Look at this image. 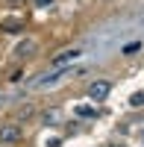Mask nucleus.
Wrapping results in <instances>:
<instances>
[{
  "label": "nucleus",
  "instance_id": "nucleus-1",
  "mask_svg": "<svg viewBox=\"0 0 144 147\" xmlns=\"http://www.w3.org/2000/svg\"><path fill=\"white\" fill-rule=\"evenodd\" d=\"M71 68H53V71H47V74H41V77H35L32 82H30V88L32 91H47V88H53V85H59L65 77H71Z\"/></svg>",
  "mask_w": 144,
  "mask_h": 147
},
{
  "label": "nucleus",
  "instance_id": "nucleus-2",
  "mask_svg": "<svg viewBox=\"0 0 144 147\" xmlns=\"http://www.w3.org/2000/svg\"><path fill=\"white\" fill-rule=\"evenodd\" d=\"M82 56H85V47H68V50L53 56V68H74Z\"/></svg>",
  "mask_w": 144,
  "mask_h": 147
},
{
  "label": "nucleus",
  "instance_id": "nucleus-3",
  "mask_svg": "<svg viewBox=\"0 0 144 147\" xmlns=\"http://www.w3.org/2000/svg\"><path fill=\"white\" fill-rule=\"evenodd\" d=\"M109 80H94L91 85H88V97L91 100H106V97H109Z\"/></svg>",
  "mask_w": 144,
  "mask_h": 147
},
{
  "label": "nucleus",
  "instance_id": "nucleus-4",
  "mask_svg": "<svg viewBox=\"0 0 144 147\" xmlns=\"http://www.w3.org/2000/svg\"><path fill=\"white\" fill-rule=\"evenodd\" d=\"M18 138H21V129L18 127H3V129H0V141H3V144H12Z\"/></svg>",
  "mask_w": 144,
  "mask_h": 147
},
{
  "label": "nucleus",
  "instance_id": "nucleus-5",
  "mask_svg": "<svg viewBox=\"0 0 144 147\" xmlns=\"http://www.w3.org/2000/svg\"><path fill=\"white\" fill-rule=\"evenodd\" d=\"M30 53H35V41H21L18 47H15V53H12V56H18V59H24V56H30Z\"/></svg>",
  "mask_w": 144,
  "mask_h": 147
},
{
  "label": "nucleus",
  "instance_id": "nucleus-6",
  "mask_svg": "<svg viewBox=\"0 0 144 147\" xmlns=\"http://www.w3.org/2000/svg\"><path fill=\"white\" fill-rule=\"evenodd\" d=\"M24 24L18 21V18H9V21H3V30H21Z\"/></svg>",
  "mask_w": 144,
  "mask_h": 147
},
{
  "label": "nucleus",
  "instance_id": "nucleus-7",
  "mask_svg": "<svg viewBox=\"0 0 144 147\" xmlns=\"http://www.w3.org/2000/svg\"><path fill=\"white\" fill-rule=\"evenodd\" d=\"M129 106H144V94H141V91L133 94V97H129Z\"/></svg>",
  "mask_w": 144,
  "mask_h": 147
},
{
  "label": "nucleus",
  "instance_id": "nucleus-8",
  "mask_svg": "<svg viewBox=\"0 0 144 147\" xmlns=\"http://www.w3.org/2000/svg\"><path fill=\"white\" fill-rule=\"evenodd\" d=\"M138 47H141L138 41H133V44H124V53H135V50H138Z\"/></svg>",
  "mask_w": 144,
  "mask_h": 147
},
{
  "label": "nucleus",
  "instance_id": "nucleus-9",
  "mask_svg": "<svg viewBox=\"0 0 144 147\" xmlns=\"http://www.w3.org/2000/svg\"><path fill=\"white\" fill-rule=\"evenodd\" d=\"M44 121H47V124H56V121H59V112H47Z\"/></svg>",
  "mask_w": 144,
  "mask_h": 147
},
{
  "label": "nucleus",
  "instance_id": "nucleus-10",
  "mask_svg": "<svg viewBox=\"0 0 144 147\" xmlns=\"http://www.w3.org/2000/svg\"><path fill=\"white\" fill-rule=\"evenodd\" d=\"M77 115H82V118H91V109H85V106H79V109H77Z\"/></svg>",
  "mask_w": 144,
  "mask_h": 147
},
{
  "label": "nucleus",
  "instance_id": "nucleus-11",
  "mask_svg": "<svg viewBox=\"0 0 144 147\" xmlns=\"http://www.w3.org/2000/svg\"><path fill=\"white\" fill-rule=\"evenodd\" d=\"M53 0H35V6H50Z\"/></svg>",
  "mask_w": 144,
  "mask_h": 147
},
{
  "label": "nucleus",
  "instance_id": "nucleus-12",
  "mask_svg": "<svg viewBox=\"0 0 144 147\" xmlns=\"http://www.w3.org/2000/svg\"><path fill=\"white\" fill-rule=\"evenodd\" d=\"M115 147H118V144H115Z\"/></svg>",
  "mask_w": 144,
  "mask_h": 147
}]
</instances>
